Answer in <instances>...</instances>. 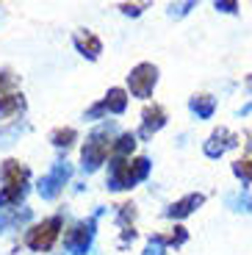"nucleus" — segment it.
<instances>
[{
    "label": "nucleus",
    "instance_id": "obj_1",
    "mask_svg": "<svg viewBox=\"0 0 252 255\" xmlns=\"http://www.w3.org/2000/svg\"><path fill=\"white\" fill-rule=\"evenodd\" d=\"M147 169H150L147 158H136V161L114 158L111 169H108V186L111 189H133V183H139L147 175Z\"/></svg>",
    "mask_w": 252,
    "mask_h": 255
},
{
    "label": "nucleus",
    "instance_id": "obj_2",
    "mask_svg": "<svg viewBox=\"0 0 252 255\" xmlns=\"http://www.w3.org/2000/svg\"><path fill=\"white\" fill-rule=\"evenodd\" d=\"M58 233H61V217H50V219H42L39 225H33L25 236V244L36 253H47V250L56 244Z\"/></svg>",
    "mask_w": 252,
    "mask_h": 255
},
{
    "label": "nucleus",
    "instance_id": "obj_3",
    "mask_svg": "<svg viewBox=\"0 0 252 255\" xmlns=\"http://www.w3.org/2000/svg\"><path fill=\"white\" fill-rule=\"evenodd\" d=\"M111 147H114V141L108 139L103 130H97V133H92L89 136V141L83 144V153H81V161H83V169H97V166L103 164V161L108 158V153H111Z\"/></svg>",
    "mask_w": 252,
    "mask_h": 255
},
{
    "label": "nucleus",
    "instance_id": "obj_4",
    "mask_svg": "<svg viewBox=\"0 0 252 255\" xmlns=\"http://www.w3.org/2000/svg\"><path fill=\"white\" fill-rule=\"evenodd\" d=\"M155 81H158V67L144 61V64H139V67H133V72L127 75V89L136 97H150Z\"/></svg>",
    "mask_w": 252,
    "mask_h": 255
},
{
    "label": "nucleus",
    "instance_id": "obj_5",
    "mask_svg": "<svg viewBox=\"0 0 252 255\" xmlns=\"http://www.w3.org/2000/svg\"><path fill=\"white\" fill-rule=\"evenodd\" d=\"M0 178H3V189H25L28 169L19 161H6L0 166Z\"/></svg>",
    "mask_w": 252,
    "mask_h": 255
},
{
    "label": "nucleus",
    "instance_id": "obj_6",
    "mask_svg": "<svg viewBox=\"0 0 252 255\" xmlns=\"http://www.w3.org/2000/svg\"><path fill=\"white\" fill-rule=\"evenodd\" d=\"M166 122V111L164 106H158V103H152V106H144V111H141V130L139 133L144 136H152L158 130V128H164Z\"/></svg>",
    "mask_w": 252,
    "mask_h": 255
},
{
    "label": "nucleus",
    "instance_id": "obj_7",
    "mask_svg": "<svg viewBox=\"0 0 252 255\" xmlns=\"http://www.w3.org/2000/svg\"><path fill=\"white\" fill-rule=\"evenodd\" d=\"M67 175H70V169H67V166H56L47 178H42V183H39V194H42V197H47V200H53L58 191H61Z\"/></svg>",
    "mask_w": 252,
    "mask_h": 255
},
{
    "label": "nucleus",
    "instance_id": "obj_8",
    "mask_svg": "<svg viewBox=\"0 0 252 255\" xmlns=\"http://www.w3.org/2000/svg\"><path fill=\"white\" fill-rule=\"evenodd\" d=\"M239 144V139H236L230 130H225V128H219L214 136H211L208 141H205V153L211 155V158H219L222 153H225L227 147H236Z\"/></svg>",
    "mask_w": 252,
    "mask_h": 255
},
{
    "label": "nucleus",
    "instance_id": "obj_9",
    "mask_svg": "<svg viewBox=\"0 0 252 255\" xmlns=\"http://www.w3.org/2000/svg\"><path fill=\"white\" fill-rule=\"evenodd\" d=\"M89 239H92V222H81L64 236V242H67V247H70L72 253H83V250L89 247Z\"/></svg>",
    "mask_w": 252,
    "mask_h": 255
},
{
    "label": "nucleus",
    "instance_id": "obj_10",
    "mask_svg": "<svg viewBox=\"0 0 252 255\" xmlns=\"http://www.w3.org/2000/svg\"><path fill=\"white\" fill-rule=\"evenodd\" d=\"M75 45H78V50H81L83 56H89V58H97L103 53V42L92 31H78L75 33Z\"/></svg>",
    "mask_w": 252,
    "mask_h": 255
},
{
    "label": "nucleus",
    "instance_id": "obj_11",
    "mask_svg": "<svg viewBox=\"0 0 252 255\" xmlns=\"http://www.w3.org/2000/svg\"><path fill=\"white\" fill-rule=\"evenodd\" d=\"M202 194H189V197H183L180 203H175L172 205L169 211H166V214H169V217H177V219H183V217H189L191 211L197 208V205H202Z\"/></svg>",
    "mask_w": 252,
    "mask_h": 255
},
{
    "label": "nucleus",
    "instance_id": "obj_12",
    "mask_svg": "<svg viewBox=\"0 0 252 255\" xmlns=\"http://www.w3.org/2000/svg\"><path fill=\"white\" fill-rule=\"evenodd\" d=\"M22 109H25L22 95H3L0 97V120H11V117Z\"/></svg>",
    "mask_w": 252,
    "mask_h": 255
},
{
    "label": "nucleus",
    "instance_id": "obj_13",
    "mask_svg": "<svg viewBox=\"0 0 252 255\" xmlns=\"http://www.w3.org/2000/svg\"><path fill=\"white\" fill-rule=\"evenodd\" d=\"M106 109L108 111H114V114H122L125 111V106H127V92L125 89H120V86H114V89H108V95H106Z\"/></svg>",
    "mask_w": 252,
    "mask_h": 255
},
{
    "label": "nucleus",
    "instance_id": "obj_14",
    "mask_svg": "<svg viewBox=\"0 0 252 255\" xmlns=\"http://www.w3.org/2000/svg\"><path fill=\"white\" fill-rule=\"evenodd\" d=\"M216 109V100L211 95H194V100H191V111H194L200 120H208L211 114H214Z\"/></svg>",
    "mask_w": 252,
    "mask_h": 255
},
{
    "label": "nucleus",
    "instance_id": "obj_15",
    "mask_svg": "<svg viewBox=\"0 0 252 255\" xmlns=\"http://www.w3.org/2000/svg\"><path fill=\"white\" fill-rule=\"evenodd\" d=\"M133 147H136V136H133V133H122L120 139L114 141L111 153L117 155V158H125V155L133 153Z\"/></svg>",
    "mask_w": 252,
    "mask_h": 255
},
{
    "label": "nucleus",
    "instance_id": "obj_16",
    "mask_svg": "<svg viewBox=\"0 0 252 255\" xmlns=\"http://www.w3.org/2000/svg\"><path fill=\"white\" fill-rule=\"evenodd\" d=\"M75 130H72V128H56V130H53L50 133V139H53V144L56 147H70L72 141H75Z\"/></svg>",
    "mask_w": 252,
    "mask_h": 255
},
{
    "label": "nucleus",
    "instance_id": "obj_17",
    "mask_svg": "<svg viewBox=\"0 0 252 255\" xmlns=\"http://www.w3.org/2000/svg\"><path fill=\"white\" fill-rule=\"evenodd\" d=\"M233 172H236V178H241L244 183H250L252 180V161H236L233 164Z\"/></svg>",
    "mask_w": 252,
    "mask_h": 255
},
{
    "label": "nucleus",
    "instance_id": "obj_18",
    "mask_svg": "<svg viewBox=\"0 0 252 255\" xmlns=\"http://www.w3.org/2000/svg\"><path fill=\"white\" fill-rule=\"evenodd\" d=\"M14 83H17V75H11V72H0V97H3L6 89H11Z\"/></svg>",
    "mask_w": 252,
    "mask_h": 255
},
{
    "label": "nucleus",
    "instance_id": "obj_19",
    "mask_svg": "<svg viewBox=\"0 0 252 255\" xmlns=\"http://www.w3.org/2000/svg\"><path fill=\"white\" fill-rule=\"evenodd\" d=\"M166 239H169V244H183V242H186V230H183L180 225H177V228L172 230V233H169Z\"/></svg>",
    "mask_w": 252,
    "mask_h": 255
},
{
    "label": "nucleus",
    "instance_id": "obj_20",
    "mask_svg": "<svg viewBox=\"0 0 252 255\" xmlns=\"http://www.w3.org/2000/svg\"><path fill=\"white\" fill-rule=\"evenodd\" d=\"M122 14H139L141 11V8H144V3H141V6H139V3H133V6H130V3H122Z\"/></svg>",
    "mask_w": 252,
    "mask_h": 255
},
{
    "label": "nucleus",
    "instance_id": "obj_21",
    "mask_svg": "<svg viewBox=\"0 0 252 255\" xmlns=\"http://www.w3.org/2000/svg\"><path fill=\"white\" fill-rule=\"evenodd\" d=\"M236 8H239L236 3H216V11H227V14H233Z\"/></svg>",
    "mask_w": 252,
    "mask_h": 255
},
{
    "label": "nucleus",
    "instance_id": "obj_22",
    "mask_svg": "<svg viewBox=\"0 0 252 255\" xmlns=\"http://www.w3.org/2000/svg\"><path fill=\"white\" fill-rule=\"evenodd\" d=\"M247 86H250V89H252V75H250V78H247Z\"/></svg>",
    "mask_w": 252,
    "mask_h": 255
}]
</instances>
